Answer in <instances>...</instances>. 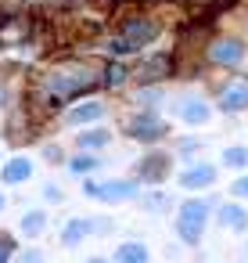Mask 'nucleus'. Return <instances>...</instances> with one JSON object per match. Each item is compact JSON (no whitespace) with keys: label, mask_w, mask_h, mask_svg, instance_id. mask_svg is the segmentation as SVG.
<instances>
[{"label":"nucleus","mask_w":248,"mask_h":263,"mask_svg":"<svg viewBox=\"0 0 248 263\" xmlns=\"http://www.w3.org/2000/svg\"><path fill=\"white\" fill-rule=\"evenodd\" d=\"M216 223L226 227V231H248V209L241 205V198L223 202V205L216 209Z\"/></svg>","instance_id":"ddd939ff"},{"label":"nucleus","mask_w":248,"mask_h":263,"mask_svg":"<svg viewBox=\"0 0 248 263\" xmlns=\"http://www.w3.org/2000/svg\"><path fill=\"white\" fill-rule=\"evenodd\" d=\"M205 223H209V202H205V198H187V202H180L176 223H173L176 234H180V241L198 245L201 234H205Z\"/></svg>","instance_id":"7ed1b4c3"},{"label":"nucleus","mask_w":248,"mask_h":263,"mask_svg":"<svg viewBox=\"0 0 248 263\" xmlns=\"http://www.w3.org/2000/svg\"><path fill=\"white\" fill-rule=\"evenodd\" d=\"M87 234H94V220H69V227L61 231V245L65 249H76Z\"/></svg>","instance_id":"f3484780"},{"label":"nucleus","mask_w":248,"mask_h":263,"mask_svg":"<svg viewBox=\"0 0 248 263\" xmlns=\"http://www.w3.org/2000/svg\"><path fill=\"white\" fill-rule=\"evenodd\" d=\"M126 76H130V69H126L122 62H108V65L101 69V83H105L108 90H115V87H122V83H126Z\"/></svg>","instance_id":"aec40b11"},{"label":"nucleus","mask_w":248,"mask_h":263,"mask_svg":"<svg viewBox=\"0 0 248 263\" xmlns=\"http://www.w3.org/2000/svg\"><path fill=\"white\" fill-rule=\"evenodd\" d=\"M97 166H101V162H97V159H94L90 152H83V155H76V159L69 162V170H72L76 177H87V173H94Z\"/></svg>","instance_id":"4be33fe9"},{"label":"nucleus","mask_w":248,"mask_h":263,"mask_svg":"<svg viewBox=\"0 0 248 263\" xmlns=\"http://www.w3.org/2000/svg\"><path fill=\"white\" fill-rule=\"evenodd\" d=\"M166 202H169V198H166L162 191H155V195H148V198H144V205H148V209H162Z\"/></svg>","instance_id":"a878e982"},{"label":"nucleus","mask_w":248,"mask_h":263,"mask_svg":"<svg viewBox=\"0 0 248 263\" xmlns=\"http://www.w3.org/2000/svg\"><path fill=\"white\" fill-rule=\"evenodd\" d=\"M44 155H47L51 162H61V159H65V155H61V148H54V144H47V148H44Z\"/></svg>","instance_id":"cd10ccee"},{"label":"nucleus","mask_w":248,"mask_h":263,"mask_svg":"<svg viewBox=\"0 0 248 263\" xmlns=\"http://www.w3.org/2000/svg\"><path fill=\"white\" fill-rule=\"evenodd\" d=\"M122 130H126L130 141H140V144H155V141H162V137L169 134V126H166L151 108H140L137 116H130V119L122 123Z\"/></svg>","instance_id":"423d86ee"},{"label":"nucleus","mask_w":248,"mask_h":263,"mask_svg":"<svg viewBox=\"0 0 248 263\" xmlns=\"http://www.w3.org/2000/svg\"><path fill=\"white\" fill-rule=\"evenodd\" d=\"M15 263H44V252H40V249H29V252H22Z\"/></svg>","instance_id":"bb28decb"},{"label":"nucleus","mask_w":248,"mask_h":263,"mask_svg":"<svg viewBox=\"0 0 248 263\" xmlns=\"http://www.w3.org/2000/svg\"><path fill=\"white\" fill-rule=\"evenodd\" d=\"M4 101H8V90H4V80H0V108H4Z\"/></svg>","instance_id":"c85d7f7f"},{"label":"nucleus","mask_w":248,"mask_h":263,"mask_svg":"<svg viewBox=\"0 0 248 263\" xmlns=\"http://www.w3.org/2000/svg\"><path fill=\"white\" fill-rule=\"evenodd\" d=\"M33 159H26V155H15V159H8L4 166H0V184H22V180H29L33 177Z\"/></svg>","instance_id":"4468645a"},{"label":"nucleus","mask_w":248,"mask_h":263,"mask_svg":"<svg viewBox=\"0 0 248 263\" xmlns=\"http://www.w3.org/2000/svg\"><path fill=\"white\" fill-rule=\"evenodd\" d=\"M47 231V213L44 209H29L26 216H22V234L26 238H40Z\"/></svg>","instance_id":"6ab92c4d"},{"label":"nucleus","mask_w":248,"mask_h":263,"mask_svg":"<svg viewBox=\"0 0 248 263\" xmlns=\"http://www.w3.org/2000/svg\"><path fill=\"white\" fill-rule=\"evenodd\" d=\"M230 195H234V198H241V202H248V173H244V177H237V180L230 184Z\"/></svg>","instance_id":"b1692460"},{"label":"nucleus","mask_w":248,"mask_h":263,"mask_svg":"<svg viewBox=\"0 0 248 263\" xmlns=\"http://www.w3.org/2000/svg\"><path fill=\"white\" fill-rule=\"evenodd\" d=\"M4 205H8V198H4V195H0V209H4Z\"/></svg>","instance_id":"7c9ffc66"},{"label":"nucleus","mask_w":248,"mask_h":263,"mask_svg":"<svg viewBox=\"0 0 248 263\" xmlns=\"http://www.w3.org/2000/svg\"><path fill=\"white\" fill-rule=\"evenodd\" d=\"M173 116L180 123H187V126H205L212 119V108H209V101L201 94H176L173 98Z\"/></svg>","instance_id":"6e6552de"},{"label":"nucleus","mask_w":248,"mask_h":263,"mask_svg":"<svg viewBox=\"0 0 248 263\" xmlns=\"http://www.w3.org/2000/svg\"><path fill=\"white\" fill-rule=\"evenodd\" d=\"M108 141H112V134H108V130H101V126H94V130H83V134L76 137L79 152H97V148H105Z\"/></svg>","instance_id":"a211bd4d"},{"label":"nucleus","mask_w":248,"mask_h":263,"mask_svg":"<svg viewBox=\"0 0 248 263\" xmlns=\"http://www.w3.org/2000/svg\"><path fill=\"white\" fill-rule=\"evenodd\" d=\"M11 252H15L11 234H4V231H0V263H11Z\"/></svg>","instance_id":"5701e85b"},{"label":"nucleus","mask_w":248,"mask_h":263,"mask_svg":"<svg viewBox=\"0 0 248 263\" xmlns=\"http://www.w3.org/2000/svg\"><path fill=\"white\" fill-rule=\"evenodd\" d=\"M44 198H47L51 205H61V202H65V191H61L58 184H47V187H44Z\"/></svg>","instance_id":"393cba45"},{"label":"nucleus","mask_w":248,"mask_h":263,"mask_svg":"<svg viewBox=\"0 0 248 263\" xmlns=\"http://www.w3.org/2000/svg\"><path fill=\"white\" fill-rule=\"evenodd\" d=\"M216 105L219 112L234 116V112H244L248 108V76H230L216 87Z\"/></svg>","instance_id":"0eeeda50"},{"label":"nucleus","mask_w":248,"mask_h":263,"mask_svg":"<svg viewBox=\"0 0 248 263\" xmlns=\"http://www.w3.org/2000/svg\"><path fill=\"white\" fill-rule=\"evenodd\" d=\"M244 256H248V241H244Z\"/></svg>","instance_id":"2f4dec72"},{"label":"nucleus","mask_w":248,"mask_h":263,"mask_svg":"<svg viewBox=\"0 0 248 263\" xmlns=\"http://www.w3.org/2000/svg\"><path fill=\"white\" fill-rule=\"evenodd\" d=\"M209 62L219 69H234L244 62V40L241 36H216L209 44Z\"/></svg>","instance_id":"1a4fd4ad"},{"label":"nucleus","mask_w":248,"mask_h":263,"mask_svg":"<svg viewBox=\"0 0 248 263\" xmlns=\"http://www.w3.org/2000/svg\"><path fill=\"white\" fill-rule=\"evenodd\" d=\"M115 263H151V252L144 241H122L115 245Z\"/></svg>","instance_id":"dca6fc26"},{"label":"nucleus","mask_w":248,"mask_h":263,"mask_svg":"<svg viewBox=\"0 0 248 263\" xmlns=\"http://www.w3.org/2000/svg\"><path fill=\"white\" fill-rule=\"evenodd\" d=\"M176 72V62H173V54H151L148 62H140L137 65V83L140 87H155V83H162V80H169Z\"/></svg>","instance_id":"9d476101"},{"label":"nucleus","mask_w":248,"mask_h":263,"mask_svg":"<svg viewBox=\"0 0 248 263\" xmlns=\"http://www.w3.org/2000/svg\"><path fill=\"white\" fill-rule=\"evenodd\" d=\"M101 83V72L90 65V62H58L44 80H40V101L47 105V108H58V105H65V101H72V98H79V94H87V90H94Z\"/></svg>","instance_id":"f257e3e1"},{"label":"nucleus","mask_w":248,"mask_h":263,"mask_svg":"<svg viewBox=\"0 0 248 263\" xmlns=\"http://www.w3.org/2000/svg\"><path fill=\"white\" fill-rule=\"evenodd\" d=\"M101 116H105V105L101 101H83L72 112H65V126H87V123H97Z\"/></svg>","instance_id":"2eb2a0df"},{"label":"nucleus","mask_w":248,"mask_h":263,"mask_svg":"<svg viewBox=\"0 0 248 263\" xmlns=\"http://www.w3.org/2000/svg\"><path fill=\"white\" fill-rule=\"evenodd\" d=\"M223 166H226V170H244V166H248V148H244V144H230V148L223 152Z\"/></svg>","instance_id":"412c9836"},{"label":"nucleus","mask_w":248,"mask_h":263,"mask_svg":"<svg viewBox=\"0 0 248 263\" xmlns=\"http://www.w3.org/2000/svg\"><path fill=\"white\" fill-rule=\"evenodd\" d=\"M158 36H162V22H158L155 15H130V18H122L119 36H112V40L105 44V51H108L112 58H122V54H133V51H144V47L155 44Z\"/></svg>","instance_id":"f03ea898"},{"label":"nucleus","mask_w":248,"mask_h":263,"mask_svg":"<svg viewBox=\"0 0 248 263\" xmlns=\"http://www.w3.org/2000/svg\"><path fill=\"white\" fill-rule=\"evenodd\" d=\"M169 173H173V155H166V152H151V155H144L140 166H137V177H140L144 184H162Z\"/></svg>","instance_id":"9b49d317"},{"label":"nucleus","mask_w":248,"mask_h":263,"mask_svg":"<svg viewBox=\"0 0 248 263\" xmlns=\"http://www.w3.org/2000/svg\"><path fill=\"white\" fill-rule=\"evenodd\" d=\"M176 180H180V187H187V191L212 187V184H216V166H209V162H194V166H187Z\"/></svg>","instance_id":"f8f14e48"},{"label":"nucleus","mask_w":248,"mask_h":263,"mask_svg":"<svg viewBox=\"0 0 248 263\" xmlns=\"http://www.w3.org/2000/svg\"><path fill=\"white\" fill-rule=\"evenodd\" d=\"M33 29H36V22H33L29 11H22V8H15V4H4V8H0V47H18V44H26V40L33 36Z\"/></svg>","instance_id":"20e7f679"},{"label":"nucleus","mask_w":248,"mask_h":263,"mask_svg":"<svg viewBox=\"0 0 248 263\" xmlns=\"http://www.w3.org/2000/svg\"><path fill=\"white\" fill-rule=\"evenodd\" d=\"M87 263H112V259H105V256H90Z\"/></svg>","instance_id":"c756f323"},{"label":"nucleus","mask_w":248,"mask_h":263,"mask_svg":"<svg viewBox=\"0 0 248 263\" xmlns=\"http://www.w3.org/2000/svg\"><path fill=\"white\" fill-rule=\"evenodd\" d=\"M83 195L94 202H105V205H122V202L137 198V180H87Z\"/></svg>","instance_id":"39448f33"}]
</instances>
